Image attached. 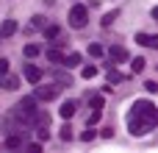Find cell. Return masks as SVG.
I'll return each mask as SVG.
<instances>
[{
	"label": "cell",
	"mask_w": 158,
	"mask_h": 153,
	"mask_svg": "<svg viewBox=\"0 0 158 153\" xmlns=\"http://www.w3.org/2000/svg\"><path fill=\"white\" fill-rule=\"evenodd\" d=\"M156 120H158V109L156 103L150 100H136L131 106V114H128V131L133 137H144L156 128Z\"/></svg>",
	"instance_id": "cell-1"
},
{
	"label": "cell",
	"mask_w": 158,
	"mask_h": 153,
	"mask_svg": "<svg viewBox=\"0 0 158 153\" xmlns=\"http://www.w3.org/2000/svg\"><path fill=\"white\" fill-rule=\"evenodd\" d=\"M39 109H36V98H22L17 106H14V117H19V120H25V123H31L33 120V114H36Z\"/></svg>",
	"instance_id": "cell-2"
},
{
	"label": "cell",
	"mask_w": 158,
	"mask_h": 153,
	"mask_svg": "<svg viewBox=\"0 0 158 153\" xmlns=\"http://www.w3.org/2000/svg\"><path fill=\"white\" fill-rule=\"evenodd\" d=\"M86 22H89V8H86L83 3L72 6V8H69V25H72V28H86Z\"/></svg>",
	"instance_id": "cell-3"
},
{
	"label": "cell",
	"mask_w": 158,
	"mask_h": 153,
	"mask_svg": "<svg viewBox=\"0 0 158 153\" xmlns=\"http://www.w3.org/2000/svg\"><path fill=\"white\" fill-rule=\"evenodd\" d=\"M58 89L61 86H36L33 98L36 100H53V98H58Z\"/></svg>",
	"instance_id": "cell-4"
},
{
	"label": "cell",
	"mask_w": 158,
	"mask_h": 153,
	"mask_svg": "<svg viewBox=\"0 0 158 153\" xmlns=\"http://www.w3.org/2000/svg\"><path fill=\"white\" fill-rule=\"evenodd\" d=\"M108 56H111V61H128V50L122 45H111L108 47Z\"/></svg>",
	"instance_id": "cell-5"
},
{
	"label": "cell",
	"mask_w": 158,
	"mask_h": 153,
	"mask_svg": "<svg viewBox=\"0 0 158 153\" xmlns=\"http://www.w3.org/2000/svg\"><path fill=\"white\" fill-rule=\"evenodd\" d=\"M25 78H28L31 84H39V81L44 78V72H42L39 67H33V64H25Z\"/></svg>",
	"instance_id": "cell-6"
},
{
	"label": "cell",
	"mask_w": 158,
	"mask_h": 153,
	"mask_svg": "<svg viewBox=\"0 0 158 153\" xmlns=\"http://www.w3.org/2000/svg\"><path fill=\"white\" fill-rule=\"evenodd\" d=\"M75 111H78V103H75V100H64V103H61V109H58V114H61L64 120L75 117Z\"/></svg>",
	"instance_id": "cell-7"
},
{
	"label": "cell",
	"mask_w": 158,
	"mask_h": 153,
	"mask_svg": "<svg viewBox=\"0 0 158 153\" xmlns=\"http://www.w3.org/2000/svg\"><path fill=\"white\" fill-rule=\"evenodd\" d=\"M0 86H3L6 92H11V89L19 86V78H14V75H8V72H0Z\"/></svg>",
	"instance_id": "cell-8"
},
{
	"label": "cell",
	"mask_w": 158,
	"mask_h": 153,
	"mask_svg": "<svg viewBox=\"0 0 158 153\" xmlns=\"http://www.w3.org/2000/svg\"><path fill=\"white\" fill-rule=\"evenodd\" d=\"M136 42L144 45V47H156V45H158V36H156V33H142V31H139V33H136Z\"/></svg>",
	"instance_id": "cell-9"
},
{
	"label": "cell",
	"mask_w": 158,
	"mask_h": 153,
	"mask_svg": "<svg viewBox=\"0 0 158 153\" xmlns=\"http://www.w3.org/2000/svg\"><path fill=\"white\" fill-rule=\"evenodd\" d=\"M47 61H53V64H64V53L56 50V47H50V50H47Z\"/></svg>",
	"instance_id": "cell-10"
},
{
	"label": "cell",
	"mask_w": 158,
	"mask_h": 153,
	"mask_svg": "<svg viewBox=\"0 0 158 153\" xmlns=\"http://www.w3.org/2000/svg\"><path fill=\"white\" fill-rule=\"evenodd\" d=\"M53 81L61 84V86H69V84H72V75H69V72H53Z\"/></svg>",
	"instance_id": "cell-11"
},
{
	"label": "cell",
	"mask_w": 158,
	"mask_h": 153,
	"mask_svg": "<svg viewBox=\"0 0 158 153\" xmlns=\"http://www.w3.org/2000/svg\"><path fill=\"white\" fill-rule=\"evenodd\" d=\"M6 148H8V151H17V148H22V137H19V134H11V137L6 139Z\"/></svg>",
	"instance_id": "cell-12"
},
{
	"label": "cell",
	"mask_w": 158,
	"mask_h": 153,
	"mask_svg": "<svg viewBox=\"0 0 158 153\" xmlns=\"http://www.w3.org/2000/svg\"><path fill=\"white\" fill-rule=\"evenodd\" d=\"M14 31H17V22H14V20H6V22L0 25V36H11Z\"/></svg>",
	"instance_id": "cell-13"
},
{
	"label": "cell",
	"mask_w": 158,
	"mask_h": 153,
	"mask_svg": "<svg viewBox=\"0 0 158 153\" xmlns=\"http://www.w3.org/2000/svg\"><path fill=\"white\" fill-rule=\"evenodd\" d=\"M22 56H25V59L39 56V45H25V47H22Z\"/></svg>",
	"instance_id": "cell-14"
},
{
	"label": "cell",
	"mask_w": 158,
	"mask_h": 153,
	"mask_svg": "<svg viewBox=\"0 0 158 153\" xmlns=\"http://www.w3.org/2000/svg\"><path fill=\"white\" fill-rule=\"evenodd\" d=\"M144 67H147V61H144V59H142V56H139V59H133V61H131V70H133V72H144Z\"/></svg>",
	"instance_id": "cell-15"
},
{
	"label": "cell",
	"mask_w": 158,
	"mask_h": 153,
	"mask_svg": "<svg viewBox=\"0 0 158 153\" xmlns=\"http://www.w3.org/2000/svg\"><path fill=\"white\" fill-rule=\"evenodd\" d=\"M64 64H67V67H75V64H81V53H69V56H64Z\"/></svg>",
	"instance_id": "cell-16"
},
{
	"label": "cell",
	"mask_w": 158,
	"mask_h": 153,
	"mask_svg": "<svg viewBox=\"0 0 158 153\" xmlns=\"http://www.w3.org/2000/svg\"><path fill=\"white\" fill-rule=\"evenodd\" d=\"M81 75H83V78L89 81V78H94V75H97V67H94V64H86V67L81 70Z\"/></svg>",
	"instance_id": "cell-17"
},
{
	"label": "cell",
	"mask_w": 158,
	"mask_h": 153,
	"mask_svg": "<svg viewBox=\"0 0 158 153\" xmlns=\"http://www.w3.org/2000/svg\"><path fill=\"white\" fill-rule=\"evenodd\" d=\"M58 33H61V31H58V25H50V28H44V36H47V39H58Z\"/></svg>",
	"instance_id": "cell-18"
},
{
	"label": "cell",
	"mask_w": 158,
	"mask_h": 153,
	"mask_svg": "<svg viewBox=\"0 0 158 153\" xmlns=\"http://www.w3.org/2000/svg\"><path fill=\"white\" fill-rule=\"evenodd\" d=\"M122 78H125V75H122V72H117V70H111V72H108V84H119Z\"/></svg>",
	"instance_id": "cell-19"
},
{
	"label": "cell",
	"mask_w": 158,
	"mask_h": 153,
	"mask_svg": "<svg viewBox=\"0 0 158 153\" xmlns=\"http://www.w3.org/2000/svg\"><path fill=\"white\" fill-rule=\"evenodd\" d=\"M114 20H117V11H108V14L103 17V28H108V25H111Z\"/></svg>",
	"instance_id": "cell-20"
},
{
	"label": "cell",
	"mask_w": 158,
	"mask_h": 153,
	"mask_svg": "<svg viewBox=\"0 0 158 153\" xmlns=\"http://www.w3.org/2000/svg\"><path fill=\"white\" fill-rule=\"evenodd\" d=\"M89 56L100 59V56H103V47H100V45H89Z\"/></svg>",
	"instance_id": "cell-21"
},
{
	"label": "cell",
	"mask_w": 158,
	"mask_h": 153,
	"mask_svg": "<svg viewBox=\"0 0 158 153\" xmlns=\"http://www.w3.org/2000/svg\"><path fill=\"white\" fill-rule=\"evenodd\" d=\"M58 137H61V142H69V139H72V131H69V125H64Z\"/></svg>",
	"instance_id": "cell-22"
},
{
	"label": "cell",
	"mask_w": 158,
	"mask_h": 153,
	"mask_svg": "<svg viewBox=\"0 0 158 153\" xmlns=\"http://www.w3.org/2000/svg\"><path fill=\"white\" fill-rule=\"evenodd\" d=\"M94 137H97V134H94V131H92V128H89V131H83V134H81V139H83V142H92V139H94Z\"/></svg>",
	"instance_id": "cell-23"
},
{
	"label": "cell",
	"mask_w": 158,
	"mask_h": 153,
	"mask_svg": "<svg viewBox=\"0 0 158 153\" xmlns=\"http://www.w3.org/2000/svg\"><path fill=\"white\" fill-rule=\"evenodd\" d=\"M144 89H147L150 95H156V92H158V84H156V81H147V84H144Z\"/></svg>",
	"instance_id": "cell-24"
},
{
	"label": "cell",
	"mask_w": 158,
	"mask_h": 153,
	"mask_svg": "<svg viewBox=\"0 0 158 153\" xmlns=\"http://www.w3.org/2000/svg\"><path fill=\"white\" fill-rule=\"evenodd\" d=\"M92 106L100 111V109H103V98H100V95H97V98H92Z\"/></svg>",
	"instance_id": "cell-25"
},
{
	"label": "cell",
	"mask_w": 158,
	"mask_h": 153,
	"mask_svg": "<svg viewBox=\"0 0 158 153\" xmlns=\"http://www.w3.org/2000/svg\"><path fill=\"white\" fill-rule=\"evenodd\" d=\"M97 120H100V111H97V109H94V111H92V117H89V125H94V123H97Z\"/></svg>",
	"instance_id": "cell-26"
},
{
	"label": "cell",
	"mask_w": 158,
	"mask_h": 153,
	"mask_svg": "<svg viewBox=\"0 0 158 153\" xmlns=\"http://www.w3.org/2000/svg\"><path fill=\"white\" fill-rule=\"evenodd\" d=\"M0 72H8V59H0Z\"/></svg>",
	"instance_id": "cell-27"
},
{
	"label": "cell",
	"mask_w": 158,
	"mask_h": 153,
	"mask_svg": "<svg viewBox=\"0 0 158 153\" xmlns=\"http://www.w3.org/2000/svg\"><path fill=\"white\" fill-rule=\"evenodd\" d=\"M28 151H33V153H39V151H42V145H39V142H31V145H28Z\"/></svg>",
	"instance_id": "cell-28"
}]
</instances>
